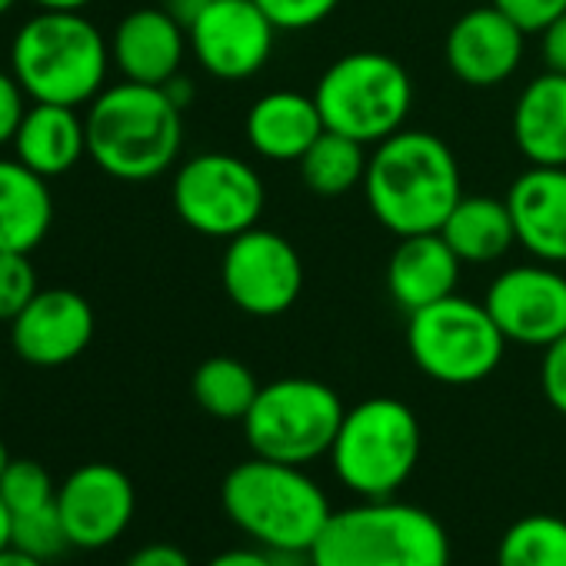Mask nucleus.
Here are the masks:
<instances>
[{"instance_id":"43","label":"nucleus","mask_w":566,"mask_h":566,"mask_svg":"<svg viewBox=\"0 0 566 566\" xmlns=\"http://www.w3.org/2000/svg\"><path fill=\"white\" fill-rule=\"evenodd\" d=\"M11 460H14V457L8 453V447H4V440H0V476H4V470L11 467Z\"/></svg>"},{"instance_id":"40","label":"nucleus","mask_w":566,"mask_h":566,"mask_svg":"<svg viewBox=\"0 0 566 566\" xmlns=\"http://www.w3.org/2000/svg\"><path fill=\"white\" fill-rule=\"evenodd\" d=\"M41 11H84L91 0H31Z\"/></svg>"},{"instance_id":"9","label":"nucleus","mask_w":566,"mask_h":566,"mask_svg":"<svg viewBox=\"0 0 566 566\" xmlns=\"http://www.w3.org/2000/svg\"><path fill=\"white\" fill-rule=\"evenodd\" d=\"M407 350L423 377L443 387H473L496 374L506 337L486 304L453 294L407 314Z\"/></svg>"},{"instance_id":"25","label":"nucleus","mask_w":566,"mask_h":566,"mask_svg":"<svg viewBox=\"0 0 566 566\" xmlns=\"http://www.w3.org/2000/svg\"><path fill=\"white\" fill-rule=\"evenodd\" d=\"M367 147L360 140H350L337 130H324L307 154L297 160L301 180L314 197L324 200H337L344 193H350L354 187H364L367 177Z\"/></svg>"},{"instance_id":"22","label":"nucleus","mask_w":566,"mask_h":566,"mask_svg":"<svg viewBox=\"0 0 566 566\" xmlns=\"http://www.w3.org/2000/svg\"><path fill=\"white\" fill-rule=\"evenodd\" d=\"M14 150L18 160L44 180L61 177L87 154V124L77 107L34 101L14 134Z\"/></svg>"},{"instance_id":"7","label":"nucleus","mask_w":566,"mask_h":566,"mask_svg":"<svg viewBox=\"0 0 566 566\" xmlns=\"http://www.w3.org/2000/svg\"><path fill=\"white\" fill-rule=\"evenodd\" d=\"M314 101L324 127L364 147H377L407 127L413 111L410 71L384 51H354L337 57L317 81Z\"/></svg>"},{"instance_id":"27","label":"nucleus","mask_w":566,"mask_h":566,"mask_svg":"<svg viewBox=\"0 0 566 566\" xmlns=\"http://www.w3.org/2000/svg\"><path fill=\"white\" fill-rule=\"evenodd\" d=\"M496 566H566V520L553 513L520 516L496 543Z\"/></svg>"},{"instance_id":"1","label":"nucleus","mask_w":566,"mask_h":566,"mask_svg":"<svg viewBox=\"0 0 566 566\" xmlns=\"http://www.w3.org/2000/svg\"><path fill=\"white\" fill-rule=\"evenodd\" d=\"M364 197L394 237L433 233L463 197L450 144L430 130H397L370 150Z\"/></svg>"},{"instance_id":"10","label":"nucleus","mask_w":566,"mask_h":566,"mask_svg":"<svg viewBox=\"0 0 566 566\" xmlns=\"http://www.w3.org/2000/svg\"><path fill=\"white\" fill-rule=\"evenodd\" d=\"M266 190L260 174L237 154H197L174 177L177 217L213 240H233L260 223Z\"/></svg>"},{"instance_id":"41","label":"nucleus","mask_w":566,"mask_h":566,"mask_svg":"<svg viewBox=\"0 0 566 566\" xmlns=\"http://www.w3.org/2000/svg\"><path fill=\"white\" fill-rule=\"evenodd\" d=\"M11 530H14V516H11L8 503L0 500V553L11 549Z\"/></svg>"},{"instance_id":"13","label":"nucleus","mask_w":566,"mask_h":566,"mask_svg":"<svg viewBox=\"0 0 566 566\" xmlns=\"http://www.w3.org/2000/svg\"><path fill=\"white\" fill-rule=\"evenodd\" d=\"M506 344L549 347L566 334V276L553 263H520L493 276L483 297Z\"/></svg>"},{"instance_id":"44","label":"nucleus","mask_w":566,"mask_h":566,"mask_svg":"<svg viewBox=\"0 0 566 566\" xmlns=\"http://www.w3.org/2000/svg\"><path fill=\"white\" fill-rule=\"evenodd\" d=\"M14 4H18V0H0V18L11 14V11H14Z\"/></svg>"},{"instance_id":"39","label":"nucleus","mask_w":566,"mask_h":566,"mask_svg":"<svg viewBox=\"0 0 566 566\" xmlns=\"http://www.w3.org/2000/svg\"><path fill=\"white\" fill-rule=\"evenodd\" d=\"M203 4H207V0H167V11H170L184 28H190V21L200 14Z\"/></svg>"},{"instance_id":"37","label":"nucleus","mask_w":566,"mask_h":566,"mask_svg":"<svg viewBox=\"0 0 566 566\" xmlns=\"http://www.w3.org/2000/svg\"><path fill=\"white\" fill-rule=\"evenodd\" d=\"M207 566H276V563L270 549L253 546V549H223L213 559H207Z\"/></svg>"},{"instance_id":"8","label":"nucleus","mask_w":566,"mask_h":566,"mask_svg":"<svg viewBox=\"0 0 566 566\" xmlns=\"http://www.w3.org/2000/svg\"><path fill=\"white\" fill-rule=\"evenodd\" d=\"M344 413L347 407L331 384L314 377H280L260 387L240 423L253 457L307 467L331 457Z\"/></svg>"},{"instance_id":"38","label":"nucleus","mask_w":566,"mask_h":566,"mask_svg":"<svg viewBox=\"0 0 566 566\" xmlns=\"http://www.w3.org/2000/svg\"><path fill=\"white\" fill-rule=\"evenodd\" d=\"M164 91H167V97H170L180 111H187V107H190V101H193V84H190L184 74L170 77V81L164 84Z\"/></svg>"},{"instance_id":"34","label":"nucleus","mask_w":566,"mask_h":566,"mask_svg":"<svg viewBox=\"0 0 566 566\" xmlns=\"http://www.w3.org/2000/svg\"><path fill=\"white\" fill-rule=\"evenodd\" d=\"M24 114H28V91L18 84L14 74L0 71V147L14 144Z\"/></svg>"},{"instance_id":"17","label":"nucleus","mask_w":566,"mask_h":566,"mask_svg":"<svg viewBox=\"0 0 566 566\" xmlns=\"http://www.w3.org/2000/svg\"><path fill=\"white\" fill-rule=\"evenodd\" d=\"M503 200L513 217L516 243L539 263H566V167L530 164Z\"/></svg>"},{"instance_id":"18","label":"nucleus","mask_w":566,"mask_h":566,"mask_svg":"<svg viewBox=\"0 0 566 566\" xmlns=\"http://www.w3.org/2000/svg\"><path fill=\"white\" fill-rule=\"evenodd\" d=\"M187 48V28L167 8H140L117 24L111 38V61L124 81L164 87L180 74Z\"/></svg>"},{"instance_id":"32","label":"nucleus","mask_w":566,"mask_h":566,"mask_svg":"<svg viewBox=\"0 0 566 566\" xmlns=\"http://www.w3.org/2000/svg\"><path fill=\"white\" fill-rule=\"evenodd\" d=\"M490 4L503 11L526 34H539L559 14H566V0H490Z\"/></svg>"},{"instance_id":"21","label":"nucleus","mask_w":566,"mask_h":566,"mask_svg":"<svg viewBox=\"0 0 566 566\" xmlns=\"http://www.w3.org/2000/svg\"><path fill=\"white\" fill-rule=\"evenodd\" d=\"M513 144L536 167H566V74L543 71L513 107Z\"/></svg>"},{"instance_id":"30","label":"nucleus","mask_w":566,"mask_h":566,"mask_svg":"<svg viewBox=\"0 0 566 566\" xmlns=\"http://www.w3.org/2000/svg\"><path fill=\"white\" fill-rule=\"evenodd\" d=\"M38 273L31 253L0 250V324H11L38 294Z\"/></svg>"},{"instance_id":"23","label":"nucleus","mask_w":566,"mask_h":566,"mask_svg":"<svg viewBox=\"0 0 566 566\" xmlns=\"http://www.w3.org/2000/svg\"><path fill=\"white\" fill-rule=\"evenodd\" d=\"M54 223L48 180L21 160H0V250L31 253Z\"/></svg>"},{"instance_id":"5","label":"nucleus","mask_w":566,"mask_h":566,"mask_svg":"<svg viewBox=\"0 0 566 566\" xmlns=\"http://www.w3.org/2000/svg\"><path fill=\"white\" fill-rule=\"evenodd\" d=\"M111 71V41L81 11H41L11 44V74L38 104L84 107Z\"/></svg>"},{"instance_id":"24","label":"nucleus","mask_w":566,"mask_h":566,"mask_svg":"<svg viewBox=\"0 0 566 566\" xmlns=\"http://www.w3.org/2000/svg\"><path fill=\"white\" fill-rule=\"evenodd\" d=\"M440 237L460 256V263H496L516 243L513 217L506 200L496 197H460L440 227Z\"/></svg>"},{"instance_id":"36","label":"nucleus","mask_w":566,"mask_h":566,"mask_svg":"<svg viewBox=\"0 0 566 566\" xmlns=\"http://www.w3.org/2000/svg\"><path fill=\"white\" fill-rule=\"evenodd\" d=\"M124 566H193V563L177 543H147L137 553H130Z\"/></svg>"},{"instance_id":"42","label":"nucleus","mask_w":566,"mask_h":566,"mask_svg":"<svg viewBox=\"0 0 566 566\" xmlns=\"http://www.w3.org/2000/svg\"><path fill=\"white\" fill-rule=\"evenodd\" d=\"M0 566H48V563H41V559H34V556H28V553L11 546V549L0 553Z\"/></svg>"},{"instance_id":"2","label":"nucleus","mask_w":566,"mask_h":566,"mask_svg":"<svg viewBox=\"0 0 566 566\" xmlns=\"http://www.w3.org/2000/svg\"><path fill=\"white\" fill-rule=\"evenodd\" d=\"M87 154L127 184L167 174L184 147V111L154 84H114L87 104Z\"/></svg>"},{"instance_id":"11","label":"nucleus","mask_w":566,"mask_h":566,"mask_svg":"<svg viewBox=\"0 0 566 566\" xmlns=\"http://www.w3.org/2000/svg\"><path fill=\"white\" fill-rule=\"evenodd\" d=\"M220 283L237 311L250 317H280L301 301L304 260L287 237L256 223L227 240Z\"/></svg>"},{"instance_id":"20","label":"nucleus","mask_w":566,"mask_h":566,"mask_svg":"<svg viewBox=\"0 0 566 566\" xmlns=\"http://www.w3.org/2000/svg\"><path fill=\"white\" fill-rule=\"evenodd\" d=\"M324 130L314 94L297 91H270L256 97L243 120L250 147L273 164H297Z\"/></svg>"},{"instance_id":"29","label":"nucleus","mask_w":566,"mask_h":566,"mask_svg":"<svg viewBox=\"0 0 566 566\" xmlns=\"http://www.w3.org/2000/svg\"><path fill=\"white\" fill-rule=\"evenodd\" d=\"M0 500L8 503L11 516L51 506L57 500V486L44 463L38 460H11V467L0 476Z\"/></svg>"},{"instance_id":"12","label":"nucleus","mask_w":566,"mask_h":566,"mask_svg":"<svg viewBox=\"0 0 566 566\" xmlns=\"http://www.w3.org/2000/svg\"><path fill=\"white\" fill-rule=\"evenodd\" d=\"M197 64L217 81H250L273 57L276 28L256 0H207L187 28Z\"/></svg>"},{"instance_id":"33","label":"nucleus","mask_w":566,"mask_h":566,"mask_svg":"<svg viewBox=\"0 0 566 566\" xmlns=\"http://www.w3.org/2000/svg\"><path fill=\"white\" fill-rule=\"evenodd\" d=\"M539 387L546 403L566 417V334L543 347V364H539Z\"/></svg>"},{"instance_id":"6","label":"nucleus","mask_w":566,"mask_h":566,"mask_svg":"<svg viewBox=\"0 0 566 566\" xmlns=\"http://www.w3.org/2000/svg\"><path fill=\"white\" fill-rule=\"evenodd\" d=\"M423 450L417 413L397 397H370L347 407L331 467L360 500H390L413 476Z\"/></svg>"},{"instance_id":"28","label":"nucleus","mask_w":566,"mask_h":566,"mask_svg":"<svg viewBox=\"0 0 566 566\" xmlns=\"http://www.w3.org/2000/svg\"><path fill=\"white\" fill-rule=\"evenodd\" d=\"M11 546L41 559V563H54L71 549V536L64 530V520L57 513V500L51 506L31 510V513H18L14 516V530H11Z\"/></svg>"},{"instance_id":"4","label":"nucleus","mask_w":566,"mask_h":566,"mask_svg":"<svg viewBox=\"0 0 566 566\" xmlns=\"http://www.w3.org/2000/svg\"><path fill=\"white\" fill-rule=\"evenodd\" d=\"M311 559L314 566H450L453 549L430 510L390 496L334 510Z\"/></svg>"},{"instance_id":"16","label":"nucleus","mask_w":566,"mask_h":566,"mask_svg":"<svg viewBox=\"0 0 566 566\" xmlns=\"http://www.w3.org/2000/svg\"><path fill=\"white\" fill-rule=\"evenodd\" d=\"M94 340V307L67 287L38 291L11 321V344L31 367H64Z\"/></svg>"},{"instance_id":"35","label":"nucleus","mask_w":566,"mask_h":566,"mask_svg":"<svg viewBox=\"0 0 566 566\" xmlns=\"http://www.w3.org/2000/svg\"><path fill=\"white\" fill-rule=\"evenodd\" d=\"M539 54L546 71L566 74V14H559L553 24L539 31Z\"/></svg>"},{"instance_id":"15","label":"nucleus","mask_w":566,"mask_h":566,"mask_svg":"<svg viewBox=\"0 0 566 566\" xmlns=\"http://www.w3.org/2000/svg\"><path fill=\"white\" fill-rule=\"evenodd\" d=\"M526 38L530 34L493 4L470 8L450 24L443 41V61L460 84L490 91L506 84L520 71Z\"/></svg>"},{"instance_id":"31","label":"nucleus","mask_w":566,"mask_h":566,"mask_svg":"<svg viewBox=\"0 0 566 566\" xmlns=\"http://www.w3.org/2000/svg\"><path fill=\"white\" fill-rule=\"evenodd\" d=\"M256 8L276 31H311L340 8V0H256Z\"/></svg>"},{"instance_id":"14","label":"nucleus","mask_w":566,"mask_h":566,"mask_svg":"<svg viewBox=\"0 0 566 566\" xmlns=\"http://www.w3.org/2000/svg\"><path fill=\"white\" fill-rule=\"evenodd\" d=\"M137 510L130 476L114 463H84L57 486V513L74 549L117 543Z\"/></svg>"},{"instance_id":"3","label":"nucleus","mask_w":566,"mask_h":566,"mask_svg":"<svg viewBox=\"0 0 566 566\" xmlns=\"http://www.w3.org/2000/svg\"><path fill=\"white\" fill-rule=\"evenodd\" d=\"M227 520L270 553L311 549L324 533L334 506L324 486L294 463L250 457L220 483Z\"/></svg>"},{"instance_id":"26","label":"nucleus","mask_w":566,"mask_h":566,"mask_svg":"<svg viewBox=\"0 0 566 566\" xmlns=\"http://www.w3.org/2000/svg\"><path fill=\"white\" fill-rule=\"evenodd\" d=\"M190 394L213 420H243L260 394L253 370L237 357H210L190 377Z\"/></svg>"},{"instance_id":"19","label":"nucleus","mask_w":566,"mask_h":566,"mask_svg":"<svg viewBox=\"0 0 566 566\" xmlns=\"http://www.w3.org/2000/svg\"><path fill=\"white\" fill-rule=\"evenodd\" d=\"M460 266V256L450 250L440 230L400 237L387 263V294L400 311L417 314L457 294Z\"/></svg>"}]
</instances>
